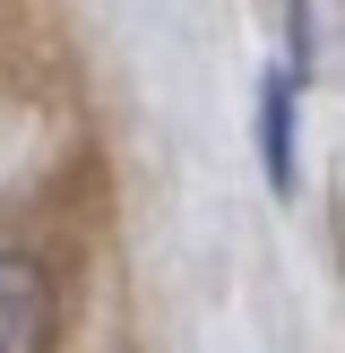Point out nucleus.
Returning <instances> with one entry per match:
<instances>
[{"instance_id": "obj_1", "label": "nucleus", "mask_w": 345, "mask_h": 353, "mask_svg": "<svg viewBox=\"0 0 345 353\" xmlns=\"http://www.w3.org/2000/svg\"><path fill=\"white\" fill-rule=\"evenodd\" d=\"M61 293L26 250H0V353H52Z\"/></svg>"}, {"instance_id": "obj_2", "label": "nucleus", "mask_w": 345, "mask_h": 353, "mask_svg": "<svg viewBox=\"0 0 345 353\" xmlns=\"http://www.w3.org/2000/svg\"><path fill=\"white\" fill-rule=\"evenodd\" d=\"M259 155H268V181H293V78H268L259 95Z\"/></svg>"}]
</instances>
